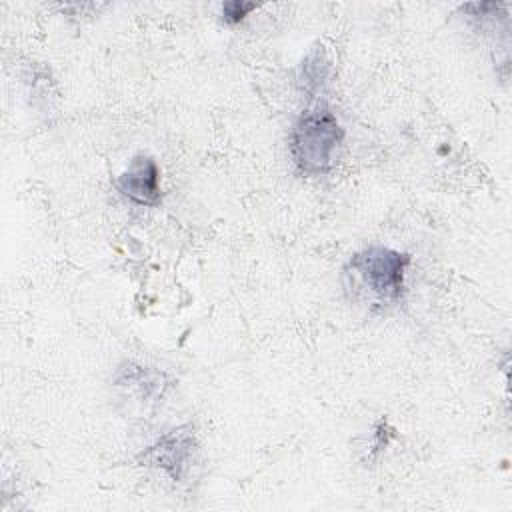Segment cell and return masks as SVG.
Returning a JSON list of instances; mask_svg holds the SVG:
<instances>
[{
	"label": "cell",
	"instance_id": "8992f818",
	"mask_svg": "<svg viewBox=\"0 0 512 512\" xmlns=\"http://www.w3.org/2000/svg\"><path fill=\"white\" fill-rule=\"evenodd\" d=\"M256 4L254 2H242V0H232V2H224L222 4V18L226 24H236L240 22L250 10H254Z\"/></svg>",
	"mask_w": 512,
	"mask_h": 512
},
{
	"label": "cell",
	"instance_id": "5b68a950",
	"mask_svg": "<svg viewBox=\"0 0 512 512\" xmlns=\"http://www.w3.org/2000/svg\"><path fill=\"white\" fill-rule=\"evenodd\" d=\"M326 76H328V60L324 56L322 46L320 48L316 46L302 60L298 80H300V84H302V88L306 92H314V90H318L326 82Z\"/></svg>",
	"mask_w": 512,
	"mask_h": 512
},
{
	"label": "cell",
	"instance_id": "3957f363",
	"mask_svg": "<svg viewBox=\"0 0 512 512\" xmlns=\"http://www.w3.org/2000/svg\"><path fill=\"white\" fill-rule=\"evenodd\" d=\"M158 166L156 162L146 156L138 154L128 170H124L118 180L116 188L132 202L142 204V206H154L160 202V186H158Z\"/></svg>",
	"mask_w": 512,
	"mask_h": 512
},
{
	"label": "cell",
	"instance_id": "277c9868",
	"mask_svg": "<svg viewBox=\"0 0 512 512\" xmlns=\"http://www.w3.org/2000/svg\"><path fill=\"white\" fill-rule=\"evenodd\" d=\"M192 452V436L182 430H172L170 434L162 436L154 446H150L144 458L166 470L174 480L182 476L188 466V458Z\"/></svg>",
	"mask_w": 512,
	"mask_h": 512
},
{
	"label": "cell",
	"instance_id": "7a4b0ae2",
	"mask_svg": "<svg viewBox=\"0 0 512 512\" xmlns=\"http://www.w3.org/2000/svg\"><path fill=\"white\" fill-rule=\"evenodd\" d=\"M410 258L384 246L360 250L348 262V274L380 304H396L404 294V272Z\"/></svg>",
	"mask_w": 512,
	"mask_h": 512
},
{
	"label": "cell",
	"instance_id": "6da1fadb",
	"mask_svg": "<svg viewBox=\"0 0 512 512\" xmlns=\"http://www.w3.org/2000/svg\"><path fill=\"white\" fill-rule=\"evenodd\" d=\"M344 130L334 112L318 102L304 110L290 134L292 160L304 174H324L334 166Z\"/></svg>",
	"mask_w": 512,
	"mask_h": 512
}]
</instances>
